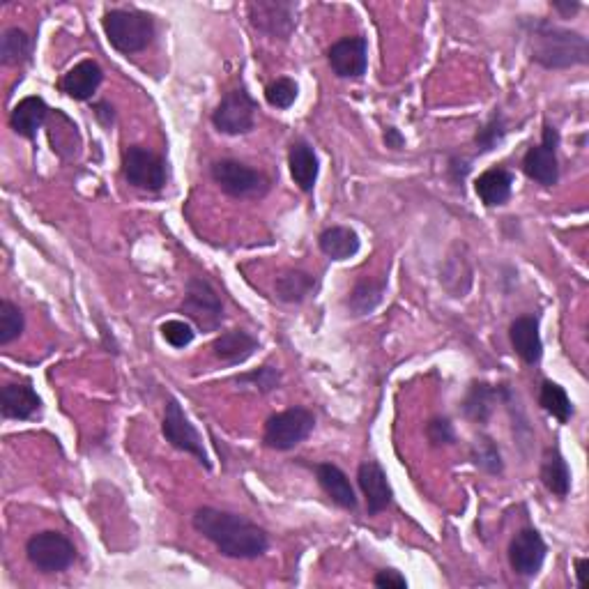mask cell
<instances>
[{"label":"cell","instance_id":"obj_1","mask_svg":"<svg viewBox=\"0 0 589 589\" xmlns=\"http://www.w3.org/2000/svg\"><path fill=\"white\" fill-rule=\"evenodd\" d=\"M191 525L201 537L214 543L221 555L231 560H256L270 548V537L263 527L231 511L201 507L191 516Z\"/></svg>","mask_w":589,"mask_h":589},{"label":"cell","instance_id":"obj_2","mask_svg":"<svg viewBox=\"0 0 589 589\" xmlns=\"http://www.w3.org/2000/svg\"><path fill=\"white\" fill-rule=\"evenodd\" d=\"M530 58L546 70H569L587 65L589 44L587 37L576 30L560 28L546 19L530 24Z\"/></svg>","mask_w":589,"mask_h":589},{"label":"cell","instance_id":"obj_3","mask_svg":"<svg viewBox=\"0 0 589 589\" xmlns=\"http://www.w3.org/2000/svg\"><path fill=\"white\" fill-rule=\"evenodd\" d=\"M102 28L111 47L125 56L145 51L157 35L155 19L141 10H109L102 19Z\"/></svg>","mask_w":589,"mask_h":589},{"label":"cell","instance_id":"obj_4","mask_svg":"<svg viewBox=\"0 0 589 589\" xmlns=\"http://www.w3.org/2000/svg\"><path fill=\"white\" fill-rule=\"evenodd\" d=\"M182 313L201 332H217L224 323V302L208 279L191 277L182 300Z\"/></svg>","mask_w":589,"mask_h":589},{"label":"cell","instance_id":"obj_5","mask_svg":"<svg viewBox=\"0 0 589 589\" xmlns=\"http://www.w3.org/2000/svg\"><path fill=\"white\" fill-rule=\"evenodd\" d=\"M316 428V417L307 408H290L272 415L265 424L263 442L274 451H290L302 445Z\"/></svg>","mask_w":589,"mask_h":589},{"label":"cell","instance_id":"obj_6","mask_svg":"<svg viewBox=\"0 0 589 589\" xmlns=\"http://www.w3.org/2000/svg\"><path fill=\"white\" fill-rule=\"evenodd\" d=\"M28 562L42 573H63L76 560L74 543L60 532H37L26 543Z\"/></svg>","mask_w":589,"mask_h":589},{"label":"cell","instance_id":"obj_7","mask_svg":"<svg viewBox=\"0 0 589 589\" xmlns=\"http://www.w3.org/2000/svg\"><path fill=\"white\" fill-rule=\"evenodd\" d=\"M162 433L168 445L175 447L178 451H185V454H191L205 470H212L210 456L203 447L201 433H198L196 426L189 422V417L185 415V410H182V405L175 401L173 396L166 401Z\"/></svg>","mask_w":589,"mask_h":589},{"label":"cell","instance_id":"obj_8","mask_svg":"<svg viewBox=\"0 0 589 589\" xmlns=\"http://www.w3.org/2000/svg\"><path fill=\"white\" fill-rule=\"evenodd\" d=\"M122 175L129 185L141 191H162L166 187V162L143 145H129L122 155Z\"/></svg>","mask_w":589,"mask_h":589},{"label":"cell","instance_id":"obj_9","mask_svg":"<svg viewBox=\"0 0 589 589\" xmlns=\"http://www.w3.org/2000/svg\"><path fill=\"white\" fill-rule=\"evenodd\" d=\"M256 111L258 104L247 88H235L214 109L212 125L226 136H244L256 127Z\"/></svg>","mask_w":589,"mask_h":589},{"label":"cell","instance_id":"obj_10","mask_svg":"<svg viewBox=\"0 0 589 589\" xmlns=\"http://www.w3.org/2000/svg\"><path fill=\"white\" fill-rule=\"evenodd\" d=\"M557 148H560V132L546 122L543 125L541 143L534 145L525 152L523 171L530 180L541 187H555L560 182V159H557Z\"/></svg>","mask_w":589,"mask_h":589},{"label":"cell","instance_id":"obj_11","mask_svg":"<svg viewBox=\"0 0 589 589\" xmlns=\"http://www.w3.org/2000/svg\"><path fill=\"white\" fill-rule=\"evenodd\" d=\"M247 12L251 26L270 40H288L297 26V3L290 0H256Z\"/></svg>","mask_w":589,"mask_h":589},{"label":"cell","instance_id":"obj_12","mask_svg":"<svg viewBox=\"0 0 589 589\" xmlns=\"http://www.w3.org/2000/svg\"><path fill=\"white\" fill-rule=\"evenodd\" d=\"M210 173L221 191L233 198L263 196L270 189V180L263 173L242 162H235V159H221L212 166Z\"/></svg>","mask_w":589,"mask_h":589},{"label":"cell","instance_id":"obj_13","mask_svg":"<svg viewBox=\"0 0 589 589\" xmlns=\"http://www.w3.org/2000/svg\"><path fill=\"white\" fill-rule=\"evenodd\" d=\"M546 553L548 546L541 534L532 527H525L509 543V564L518 576L534 578L546 562Z\"/></svg>","mask_w":589,"mask_h":589},{"label":"cell","instance_id":"obj_14","mask_svg":"<svg viewBox=\"0 0 589 589\" xmlns=\"http://www.w3.org/2000/svg\"><path fill=\"white\" fill-rule=\"evenodd\" d=\"M327 60L339 79H359L369 67V42L362 35L343 37L327 51Z\"/></svg>","mask_w":589,"mask_h":589},{"label":"cell","instance_id":"obj_15","mask_svg":"<svg viewBox=\"0 0 589 589\" xmlns=\"http://www.w3.org/2000/svg\"><path fill=\"white\" fill-rule=\"evenodd\" d=\"M357 481L366 497V511H369V516H378L380 511L392 507V484H389L387 474L378 461H364L359 465Z\"/></svg>","mask_w":589,"mask_h":589},{"label":"cell","instance_id":"obj_16","mask_svg":"<svg viewBox=\"0 0 589 589\" xmlns=\"http://www.w3.org/2000/svg\"><path fill=\"white\" fill-rule=\"evenodd\" d=\"M42 408V399L37 392L30 387V382H7V385L0 389V412H3L5 419H17V422H24V419L35 417Z\"/></svg>","mask_w":589,"mask_h":589},{"label":"cell","instance_id":"obj_17","mask_svg":"<svg viewBox=\"0 0 589 589\" xmlns=\"http://www.w3.org/2000/svg\"><path fill=\"white\" fill-rule=\"evenodd\" d=\"M104 81V72L95 60H81L79 65H74L63 79H60V90L67 97L76 99V102H88L99 90Z\"/></svg>","mask_w":589,"mask_h":589},{"label":"cell","instance_id":"obj_18","mask_svg":"<svg viewBox=\"0 0 589 589\" xmlns=\"http://www.w3.org/2000/svg\"><path fill=\"white\" fill-rule=\"evenodd\" d=\"M509 339L514 346L516 355L525 364H539L543 357V341L539 334V318L537 316H520L509 327Z\"/></svg>","mask_w":589,"mask_h":589},{"label":"cell","instance_id":"obj_19","mask_svg":"<svg viewBox=\"0 0 589 589\" xmlns=\"http://www.w3.org/2000/svg\"><path fill=\"white\" fill-rule=\"evenodd\" d=\"M288 168H290V178H293L295 185L300 187L304 194H311L320 173V162H318L316 150H313V145L307 141H295L293 145H290Z\"/></svg>","mask_w":589,"mask_h":589},{"label":"cell","instance_id":"obj_20","mask_svg":"<svg viewBox=\"0 0 589 589\" xmlns=\"http://www.w3.org/2000/svg\"><path fill=\"white\" fill-rule=\"evenodd\" d=\"M47 118H49L47 102H44L42 97L30 95L14 106L10 116V127L14 129V134L21 136V139L35 141L37 132H40Z\"/></svg>","mask_w":589,"mask_h":589},{"label":"cell","instance_id":"obj_21","mask_svg":"<svg viewBox=\"0 0 589 589\" xmlns=\"http://www.w3.org/2000/svg\"><path fill=\"white\" fill-rule=\"evenodd\" d=\"M316 477H318L320 488H323L327 497H330L336 507H341L346 511L357 509L355 488H353V484H350L346 472H343L339 465H332V463L316 465Z\"/></svg>","mask_w":589,"mask_h":589},{"label":"cell","instance_id":"obj_22","mask_svg":"<svg viewBox=\"0 0 589 589\" xmlns=\"http://www.w3.org/2000/svg\"><path fill=\"white\" fill-rule=\"evenodd\" d=\"M258 350V339L244 330L221 332L212 343V353L228 366L244 364Z\"/></svg>","mask_w":589,"mask_h":589},{"label":"cell","instance_id":"obj_23","mask_svg":"<svg viewBox=\"0 0 589 589\" xmlns=\"http://www.w3.org/2000/svg\"><path fill=\"white\" fill-rule=\"evenodd\" d=\"M514 173L507 171V168H488L474 182V191H477L479 201L486 205V208H500L511 198V191H514Z\"/></svg>","mask_w":589,"mask_h":589},{"label":"cell","instance_id":"obj_24","mask_svg":"<svg viewBox=\"0 0 589 589\" xmlns=\"http://www.w3.org/2000/svg\"><path fill=\"white\" fill-rule=\"evenodd\" d=\"M318 247L327 258L348 260L359 254V249H362V240H359V235L353 231V228L332 226L320 233Z\"/></svg>","mask_w":589,"mask_h":589},{"label":"cell","instance_id":"obj_25","mask_svg":"<svg viewBox=\"0 0 589 589\" xmlns=\"http://www.w3.org/2000/svg\"><path fill=\"white\" fill-rule=\"evenodd\" d=\"M541 481L543 486L548 488L550 493L555 497H560L564 500L566 495L571 493V470H569V463L564 461L562 451L553 447L548 449L546 454H543V461H541Z\"/></svg>","mask_w":589,"mask_h":589},{"label":"cell","instance_id":"obj_26","mask_svg":"<svg viewBox=\"0 0 589 589\" xmlns=\"http://www.w3.org/2000/svg\"><path fill=\"white\" fill-rule=\"evenodd\" d=\"M387 290V277L382 279H362L355 283V288L350 290L346 307L353 316H369L378 309Z\"/></svg>","mask_w":589,"mask_h":589},{"label":"cell","instance_id":"obj_27","mask_svg":"<svg viewBox=\"0 0 589 589\" xmlns=\"http://www.w3.org/2000/svg\"><path fill=\"white\" fill-rule=\"evenodd\" d=\"M33 37L24 28H7L0 37V60L7 67H21L33 58Z\"/></svg>","mask_w":589,"mask_h":589},{"label":"cell","instance_id":"obj_28","mask_svg":"<svg viewBox=\"0 0 589 589\" xmlns=\"http://www.w3.org/2000/svg\"><path fill=\"white\" fill-rule=\"evenodd\" d=\"M274 288H277V297L281 302L300 304L307 300L309 295H313V290H316V279H313L309 272L288 270L277 279Z\"/></svg>","mask_w":589,"mask_h":589},{"label":"cell","instance_id":"obj_29","mask_svg":"<svg viewBox=\"0 0 589 589\" xmlns=\"http://www.w3.org/2000/svg\"><path fill=\"white\" fill-rule=\"evenodd\" d=\"M500 399V389H495L491 385H484V382H479V385H472L468 396H465V415L474 422L484 424L488 417L493 415V408H495V401Z\"/></svg>","mask_w":589,"mask_h":589},{"label":"cell","instance_id":"obj_30","mask_svg":"<svg viewBox=\"0 0 589 589\" xmlns=\"http://www.w3.org/2000/svg\"><path fill=\"white\" fill-rule=\"evenodd\" d=\"M539 405L562 424H566L573 417V403L569 399V394H566V389L562 385H557L553 380H546L541 385Z\"/></svg>","mask_w":589,"mask_h":589},{"label":"cell","instance_id":"obj_31","mask_svg":"<svg viewBox=\"0 0 589 589\" xmlns=\"http://www.w3.org/2000/svg\"><path fill=\"white\" fill-rule=\"evenodd\" d=\"M237 389L242 392H256V394H270L274 389L281 387V371L274 369V366L265 364L256 371L242 373V376L235 378Z\"/></svg>","mask_w":589,"mask_h":589},{"label":"cell","instance_id":"obj_32","mask_svg":"<svg viewBox=\"0 0 589 589\" xmlns=\"http://www.w3.org/2000/svg\"><path fill=\"white\" fill-rule=\"evenodd\" d=\"M472 461L477 468L488 474H502L504 470L500 449H497L495 440L488 438V435H479L477 442L472 445Z\"/></svg>","mask_w":589,"mask_h":589},{"label":"cell","instance_id":"obj_33","mask_svg":"<svg viewBox=\"0 0 589 589\" xmlns=\"http://www.w3.org/2000/svg\"><path fill=\"white\" fill-rule=\"evenodd\" d=\"M24 327V313L17 304H12L10 300L0 302V346H10L14 339H19Z\"/></svg>","mask_w":589,"mask_h":589},{"label":"cell","instance_id":"obj_34","mask_svg":"<svg viewBox=\"0 0 589 589\" xmlns=\"http://www.w3.org/2000/svg\"><path fill=\"white\" fill-rule=\"evenodd\" d=\"M297 95H300V86H297L295 79H288V76H281V79L272 81L270 86L265 88V99L272 109L286 111L295 104Z\"/></svg>","mask_w":589,"mask_h":589},{"label":"cell","instance_id":"obj_35","mask_svg":"<svg viewBox=\"0 0 589 589\" xmlns=\"http://www.w3.org/2000/svg\"><path fill=\"white\" fill-rule=\"evenodd\" d=\"M507 132H509L507 120H504V116L500 111H495L491 116V120H488L486 125L479 129L477 136H474V143H477L479 152H491L493 148H497V145L504 141Z\"/></svg>","mask_w":589,"mask_h":589},{"label":"cell","instance_id":"obj_36","mask_svg":"<svg viewBox=\"0 0 589 589\" xmlns=\"http://www.w3.org/2000/svg\"><path fill=\"white\" fill-rule=\"evenodd\" d=\"M162 336L173 348H187L196 339V332L185 320H166L162 325Z\"/></svg>","mask_w":589,"mask_h":589},{"label":"cell","instance_id":"obj_37","mask_svg":"<svg viewBox=\"0 0 589 589\" xmlns=\"http://www.w3.org/2000/svg\"><path fill=\"white\" fill-rule=\"evenodd\" d=\"M426 438H428V442H431L433 447L454 445V440H456L454 424H451L447 417H435V419H431V422L426 424Z\"/></svg>","mask_w":589,"mask_h":589},{"label":"cell","instance_id":"obj_38","mask_svg":"<svg viewBox=\"0 0 589 589\" xmlns=\"http://www.w3.org/2000/svg\"><path fill=\"white\" fill-rule=\"evenodd\" d=\"M373 585L387 589H405L408 587V580H405V576H401L396 569H382L378 571V576L373 578Z\"/></svg>","mask_w":589,"mask_h":589},{"label":"cell","instance_id":"obj_39","mask_svg":"<svg viewBox=\"0 0 589 589\" xmlns=\"http://www.w3.org/2000/svg\"><path fill=\"white\" fill-rule=\"evenodd\" d=\"M385 145L389 150H401L405 145V136L396 127H389L385 132Z\"/></svg>","mask_w":589,"mask_h":589},{"label":"cell","instance_id":"obj_40","mask_svg":"<svg viewBox=\"0 0 589 589\" xmlns=\"http://www.w3.org/2000/svg\"><path fill=\"white\" fill-rule=\"evenodd\" d=\"M95 116L99 118L104 127H111L113 125V106H109L106 102H99L95 106Z\"/></svg>","mask_w":589,"mask_h":589},{"label":"cell","instance_id":"obj_41","mask_svg":"<svg viewBox=\"0 0 589 589\" xmlns=\"http://www.w3.org/2000/svg\"><path fill=\"white\" fill-rule=\"evenodd\" d=\"M550 5H553V10L564 14V17H571V14H576L580 10V3H576V0H573V3H550Z\"/></svg>","mask_w":589,"mask_h":589},{"label":"cell","instance_id":"obj_42","mask_svg":"<svg viewBox=\"0 0 589 589\" xmlns=\"http://www.w3.org/2000/svg\"><path fill=\"white\" fill-rule=\"evenodd\" d=\"M587 566H589L587 560H576V583H578V587H583V585H585Z\"/></svg>","mask_w":589,"mask_h":589}]
</instances>
